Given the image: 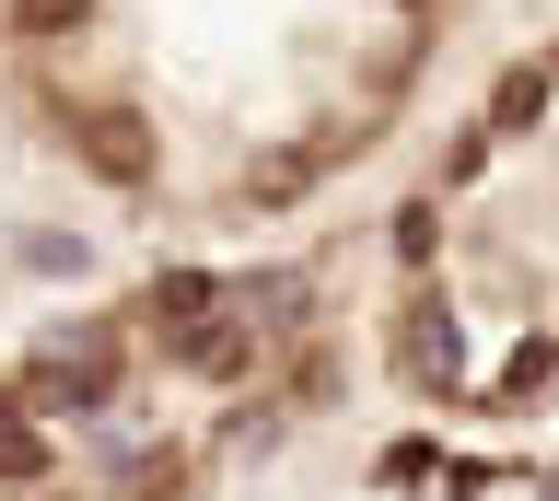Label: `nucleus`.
<instances>
[{
  "instance_id": "6e6552de",
  "label": "nucleus",
  "mask_w": 559,
  "mask_h": 501,
  "mask_svg": "<svg viewBox=\"0 0 559 501\" xmlns=\"http://www.w3.org/2000/svg\"><path fill=\"white\" fill-rule=\"evenodd\" d=\"M489 117H501V129H536V117H548V71H513V82H501V106H489Z\"/></svg>"
},
{
  "instance_id": "1a4fd4ad",
  "label": "nucleus",
  "mask_w": 559,
  "mask_h": 501,
  "mask_svg": "<svg viewBox=\"0 0 559 501\" xmlns=\"http://www.w3.org/2000/svg\"><path fill=\"white\" fill-rule=\"evenodd\" d=\"M12 24L24 36H70V24H94V0H12Z\"/></svg>"
},
{
  "instance_id": "20e7f679",
  "label": "nucleus",
  "mask_w": 559,
  "mask_h": 501,
  "mask_svg": "<svg viewBox=\"0 0 559 501\" xmlns=\"http://www.w3.org/2000/svg\"><path fill=\"white\" fill-rule=\"evenodd\" d=\"M152 315H164V338H199V326L222 315V281H199V269H164V281H152Z\"/></svg>"
},
{
  "instance_id": "7ed1b4c3",
  "label": "nucleus",
  "mask_w": 559,
  "mask_h": 501,
  "mask_svg": "<svg viewBox=\"0 0 559 501\" xmlns=\"http://www.w3.org/2000/svg\"><path fill=\"white\" fill-rule=\"evenodd\" d=\"M396 373H408L419 396H454V373H466V338H454V303H443V291H419L408 315H396Z\"/></svg>"
},
{
  "instance_id": "39448f33",
  "label": "nucleus",
  "mask_w": 559,
  "mask_h": 501,
  "mask_svg": "<svg viewBox=\"0 0 559 501\" xmlns=\"http://www.w3.org/2000/svg\"><path fill=\"white\" fill-rule=\"evenodd\" d=\"M175 361H187V373H245V361H257V326H234V315H210L199 338H175Z\"/></svg>"
},
{
  "instance_id": "f257e3e1",
  "label": "nucleus",
  "mask_w": 559,
  "mask_h": 501,
  "mask_svg": "<svg viewBox=\"0 0 559 501\" xmlns=\"http://www.w3.org/2000/svg\"><path fill=\"white\" fill-rule=\"evenodd\" d=\"M117 361H129L117 326H47L24 396H35V408H105V396H117Z\"/></svg>"
},
{
  "instance_id": "f03ea898",
  "label": "nucleus",
  "mask_w": 559,
  "mask_h": 501,
  "mask_svg": "<svg viewBox=\"0 0 559 501\" xmlns=\"http://www.w3.org/2000/svg\"><path fill=\"white\" fill-rule=\"evenodd\" d=\"M70 141H82V164H94L105 187H152V176H164V141H152V117H140V106H82V117H70Z\"/></svg>"
},
{
  "instance_id": "423d86ee",
  "label": "nucleus",
  "mask_w": 559,
  "mask_h": 501,
  "mask_svg": "<svg viewBox=\"0 0 559 501\" xmlns=\"http://www.w3.org/2000/svg\"><path fill=\"white\" fill-rule=\"evenodd\" d=\"M314 164H326V152H269V164H245V187H234V199H245V211H280V199L314 176Z\"/></svg>"
},
{
  "instance_id": "9d476101",
  "label": "nucleus",
  "mask_w": 559,
  "mask_h": 501,
  "mask_svg": "<svg viewBox=\"0 0 559 501\" xmlns=\"http://www.w3.org/2000/svg\"><path fill=\"white\" fill-rule=\"evenodd\" d=\"M536 385H548V338H524V350H513V373H501L489 396H536Z\"/></svg>"
},
{
  "instance_id": "0eeeda50",
  "label": "nucleus",
  "mask_w": 559,
  "mask_h": 501,
  "mask_svg": "<svg viewBox=\"0 0 559 501\" xmlns=\"http://www.w3.org/2000/svg\"><path fill=\"white\" fill-rule=\"evenodd\" d=\"M234 303H245V326H292V315H304V281L257 269V281H234Z\"/></svg>"
}]
</instances>
